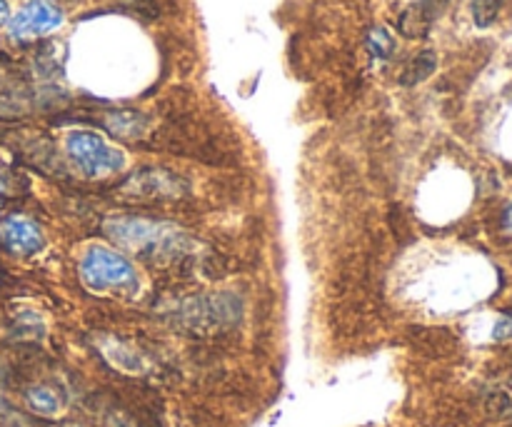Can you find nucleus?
<instances>
[{
    "label": "nucleus",
    "instance_id": "12",
    "mask_svg": "<svg viewBox=\"0 0 512 427\" xmlns=\"http://www.w3.org/2000/svg\"><path fill=\"white\" fill-rule=\"evenodd\" d=\"M368 48L375 58H383V60L390 58L395 50L393 35H390L383 25H375V28H370L368 33Z\"/></svg>",
    "mask_w": 512,
    "mask_h": 427
},
{
    "label": "nucleus",
    "instance_id": "8",
    "mask_svg": "<svg viewBox=\"0 0 512 427\" xmlns=\"http://www.w3.org/2000/svg\"><path fill=\"white\" fill-rule=\"evenodd\" d=\"M105 125L118 138H140L148 128V120H145V115L135 113V110H118V113H110L105 118Z\"/></svg>",
    "mask_w": 512,
    "mask_h": 427
},
{
    "label": "nucleus",
    "instance_id": "1",
    "mask_svg": "<svg viewBox=\"0 0 512 427\" xmlns=\"http://www.w3.org/2000/svg\"><path fill=\"white\" fill-rule=\"evenodd\" d=\"M105 233L118 245L150 260L178 258L193 245L183 230L143 218H113L105 223Z\"/></svg>",
    "mask_w": 512,
    "mask_h": 427
},
{
    "label": "nucleus",
    "instance_id": "16",
    "mask_svg": "<svg viewBox=\"0 0 512 427\" xmlns=\"http://www.w3.org/2000/svg\"><path fill=\"white\" fill-rule=\"evenodd\" d=\"M8 3H5V0H0V23H5V20H8Z\"/></svg>",
    "mask_w": 512,
    "mask_h": 427
},
{
    "label": "nucleus",
    "instance_id": "5",
    "mask_svg": "<svg viewBox=\"0 0 512 427\" xmlns=\"http://www.w3.org/2000/svg\"><path fill=\"white\" fill-rule=\"evenodd\" d=\"M123 190L130 195H140V198H178L180 193H185V183L168 170L148 168L125 180Z\"/></svg>",
    "mask_w": 512,
    "mask_h": 427
},
{
    "label": "nucleus",
    "instance_id": "7",
    "mask_svg": "<svg viewBox=\"0 0 512 427\" xmlns=\"http://www.w3.org/2000/svg\"><path fill=\"white\" fill-rule=\"evenodd\" d=\"M435 68H438V55H435V50H420V53L405 65L403 73H400V85H403V88H415V85L425 83V80L435 73Z\"/></svg>",
    "mask_w": 512,
    "mask_h": 427
},
{
    "label": "nucleus",
    "instance_id": "4",
    "mask_svg": "<svg viewBox=\"0 0 512 427\" xmlns=\"http://www.w3.org/2000/svg\"><path fill=\"white\" fill-rule=\"evenodd\" d=\"M63 13L55 5L45 3V0H33L25 5L13 20H10V35L13 38H30V35H43L48 30L58 28Z\"/></svg>",
    "mask_w": 512,
    "mask_h": 427
},
{
    "label": "nucleus",
    "instance_id": "14",
    "mask_svg": "<svg viewBox=\"0 0 512 427\" xmlns=\"http://www.w3.org/2000/svg\"><path fill=\"white\" fill-rule=\"evenodd\" d=\"M493 338L500 340V343H505V340H512V313L510 315H503V318H500L498 323H495Z\"/></svg>",
    "mask_w": 512,
    "mask_h": 427
},
{
    "label": "nucleus",
    "instance_id": "2",
    "mask_svg": "<svg viewBox=\"0 0 512 427\" xmlns=\"http://www.w3.org/2000/svg\"><path fill=\"white\" fill-rule=\"evenodd\" d=\"M80 280L93 293H135L138 290V273L133 263L125 260L115 250L93 245L80 258Z\"/></svg>",
    "mask_w": 512,
    "mask_h": 427
},
{
    "label": "nucleus",
    "instance_id": "17",
    "mask_svg": "<svg viewBox=\"0 0 512 427\" xmlns=\"http://www.w3.org/2000/svg\"><path fill=\"white\" fill-rule=\"evenodd\" d=\"M503 225H505V228H508V230H512V205H510L508 210H505V215H503Z\"/></svg>",
    "mask_w": 512,
    "mask_h": 427
},
{
    "label": "nucleus",
    "instance_id": "11",
    "mask_svg": "<svg viewBox=\"0 0 512 427\" xmlns=\"http://www.w3.org/2000/svg\"><path fill=\"white\" fill-rule=\"evenodd\" d=\"M105 355H108L110 363H113L115 368L125 370V373H140V370L145 368V363L140 360V355L133 353V350L125 348V345H120V343H115L113 348L105 350Z\"/></svg>",
    "mask_w": 512,
    "mask_h": 427
},
{
    "label": "nucleus",
    "instance_id": "13",
    "mask_svg": "<svg viewBox=\"0 0 512 427\" xmlns=\"http://www.w3.org/2000/svg\"><path fill=\"white\" fill-rule=\"evenodd\" d=\"M505 0H473V20L478 28H490L498 20Z\"/></svg>",
    "mask_w": 512,
    "mask_h": 427
},
{
    "label": "nucleus",
    "instance_id": "3",
    "mask_svg": "<svg viewBox=\"0 0 512 427\" xmlns=\"http://www.w3.org/2000/svg\"><path fill=\"white\" fill-rule=\"evenodd\" d=\"M70 160L75 168L85 175V178H100V175L118 173L125 165L123 150L113 148L105 143L100 135L90 133V130H75L65 140Z\"/></svg>",
    "mask_w": 512,
    "mask_h": 427
},
{
    "label": "nucleus",
    "instance_id": "9",
    "mask_svg": "<svg viewBox=\"0 0 512 427\" xmlns=\"http://www.w3.org/2000/svg\"><path fill=\"white\" fill-rule=\"evenodd\" d=\"M25 400H28V408L33 410L35 415H43V418H55V415L63 410V400L48 385H33V388L25 393Z\"/></svg>",
    "mask_w": 512,
    "mask_h": 427
},
{
    "label": "nucleus",
    "instance_id": "6",
    "mask_svg": "<svg viewBox=\"0 0 512 427\" xmlns=\"http://www.w3.org/2000/svg\"><path fill=\"white\" fill-rule=\"evenodd\" d=\"M0 240L15 255H35L45 245V238L38 225L25 218L3 220L0 223Z\"/></svg>",
    "mask_w": 512,
    "mask_h": 427
},
{
    "label": "nucleus",
    "instance_id": "10",
    "mask_svg": "<svg viewBox=\"0 0 512 427\" xmlns=\"http://www.w3.org/2000/svg\"><path fill=\"white\" fill-rule=\"evenodd\" d=\"M433 20L428 18V15L420 10V5H410L408 10H403V15H400L398 20V30L405 35V38H423V35H428V28Z\"/></svg>",
    "mask_w": 512,
    "mask_h": 427
},
{
    "label": "nucleus",
    "instance_id": "15",
    "mask_svg": "<svg viewBox=\"0 0 512 427\" xmlns=\"http://www.w3.org/2000/svg\"><path fill=\"white\" fill-rule=\"evenodd\" d=\"M448 3H450V0H420L418 5H420V10H423V13L428 15L430 20H435L440 13H443V8Z\"/></svg>",
    "mask_w": 512,
    "mask_h": 427
},
{
    "label": "nucleus",
    "instance_id": "18",
    "mask_svg": "<svg viewBox=\"0 0 512 427\" xmlns=\"http://www.w3.org/2000/svg\"><path fill=\"white\" fill-rule=\"evenodd\" d=\"M65 427H80V425H65Z\"/></svg>",
    "mask_w": 512,
    "mask_h": 427
}]
</instances>
